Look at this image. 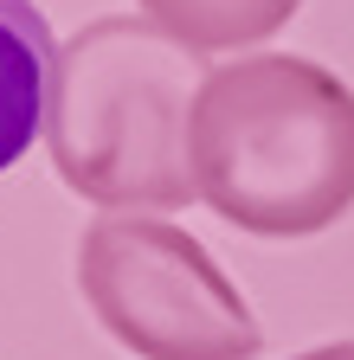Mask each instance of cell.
<instances>
[{"instance_id": "1", "label": "cell", "mask_w": 354, "mask_h": 360, "mask_svg": "<svg viewBox=\"0 0 354 360\" xmlns=\"http://www.w3.org/2000/svg\"><path fill=\"white\" fill-rule=\"evenodd\" d=\"M200 200L251 238H316L354 206V90L316 58L258 52L194 97Z\"/></svg>"}, {"instance_id": "5", "label": "cell", "mask_w": 354, "mask_h": 360, "mask_svg": "<svg viewBox=\"0 0 354 360\" xmlns=\"http://www.w3.org/2000/svg\"><path fill=\"white\" fill-rule=\"evenodd\" d=\"M136 7L187 52H245V45L284 32L303 0H136Z\"/></svg>"}, {"instance_id": "3", "label": "cell", "mask_w": 354, "mask_h": 360, "mask_svg": "<svg viewBox=\"0 0 354 360\" xmlns=\"http://www.w3.org/2000/svg\"><path fill=\"white\" fill-rule=\"evenodd\" d=\"M77 283L97 322L142 360H251L264 347L226 270L167 219H97L77 245Z\"/></svg>"}, {"instance_id": "6", "label": "cell", "mask_w": 354, "mask_h": 360, "mask_svg": "<svg viewBox=\"0 0 354 360\" xmlns=\"http://www.w3.org/2000/svg\"><path fill=\"white\" fill-rule=\"evenodd\" d=\"M296 360H354V341H329V347H309Z\"/></svg>"}, {"instance_id": "2", "label": "cell", "mask_w": 354, "mask_h": 360, "mask_svg": "<svg viewBox=\"0 0 354 360\" xmlns=\"http://www.w3.org/2000/svg\"><path fill=\"white\" fill-rule=\"evenodd\" d=\"M200 52L155 20L103 13L52 65L46 148L77 200L116 212H181L200 200L194 180V97Z\"/></svg>"}, {"instance_id": "4", "label": "cell", "mask_w": 354, "mask_h": 360, "mask_svg": "<svg viewBox=\"0 0 354 360\" xmlns=\"http://www.w3.org/2000/svg\"><path fill=\"white\" fill-rule=\"evenodd\" d=\"M52 65H58V52H52L46 13L32 0H0V174L46 129Z\"/></svg>"}]
</instances>
